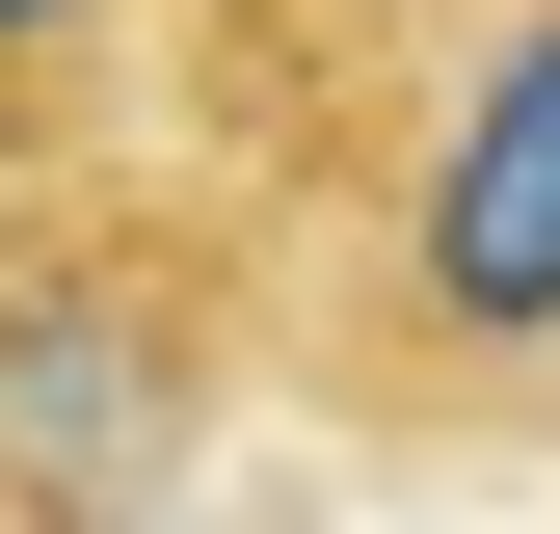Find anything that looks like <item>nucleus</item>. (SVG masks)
Here are the masks:
<instances>
[{"mask_svg": "<svg viewBox=\"0 0 560 534\" xmlns=\"http://www.w3.org/2000/svg\"><path fill=\"white\" fill-rule=\"evenodd\" d=\"M294 400V214L214 161H81L0 214V534H187Z\"/></svg>", "mask_w": 560, "mask_h": 534, "instance_id": "f03ea898", "label": "nucleus"}, {"mask_svg": "<svg viewBox=\"0 0 560 534\" xmlns=\"http://www.w3.org/2000/svg\"><path fill=\"white\" fill-rule=\"evenodd\" d=\"M480 27H508V0H187V54H161V161H214V187H267V214H320V187L374 161V134L428 107Z\"/></svg>", "mask_w": 560, "mask_h": 534, "instance_id": "7ed1b4c3", "label": "nucleus"}, {"mask_svg": "<svg viewBox=\"0 0 560 534\" xmlns=\"http://www.w3.org/2000/svg\"><path fill=\"white\" fill-rule=\"evenodd\" d=\"M294 428L374 481H560V0L294 214Z\"/></svg>", "mask_w": 560, "mask_h": 534, "instance_id": "f257e3e1", "label": "nucleus"}, {"mask_svg": "<svg viewBox=\"0 0 560 534\" xmlns=\"http://www.w3.org/2000/svg\"><path fill=\"white\" fill-rule=\"evenodd\" d=\"M161 54H187V0H0V214L81 161H161Z\"/></svg>", "mask_w": 560, "mask_h": 534, "instance_id": "20e7f679", "label": "nucleus"}]
</instances>
